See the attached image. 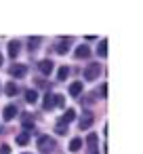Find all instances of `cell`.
<instances>
[{"mask_svg":"<svg viewBox=\"0 0 143 154\" xmlns=\"http://www.w3.org/2000/svg\"><path fill=\"white\" fill-rule=\"evenodd\" d=\"M38 148H40L42 154H49V152L55 150V139L49 137V135H40V137H38Z\"/></svg>","mask_w":143,"mask_h":154,"instance_id":"obj_1","label":"cell"},{"mask_svg":"<svg viewBox=\"0 0 143 154\" xmlns=\"http://www.w3.org/2000/svg\"><path fill=\"white\" fill-rule=\"evenodd\" d=\"M101 74V66L99 63H88L84 68V80H97Z\"/></svg>","mask_w":143,"mask_h":154,"instance_id":"obj_2","label":"cell"},{"mask_svg":"<svg viewBox=\"0 0 143 154\" xmlns=\"http://www.w3.org/2000/svg\"><path fill=\"white\" fill-rule=\"evenodd\" d=\"M11 76H15V78H23L25 74H28V68L25 66H21V63H15V66H11Z\"/></svg>","mask_w":143,"mask_h":154,"instance_id":"obj_3","label":"cell"},{"mask_svg":"<svg viewBox=\"0 0 143 154\" xmlns=\"http://www.w3.org/2000/svg\"><path fill=\"white\" fill-rule=\"evenodd\" d=\"M93 120H95V118H93V114H91V112H86V114H84V116L78 120V127H80V131H86V129H91Z\"/></svg>","mask_w":143,"mask_h":154,"instance_id":"obj_4","label":"cell"},{"mask_svg":"<svg viewBox=\"0 0 143 154\" xmlns=\"http://www.w3.org/2000/svg\"><path fill=\"white\" fill-rule=\"evenodd\" d=\"M53 68H55V66H53L51 59H42V61H38V70H40L44 76H49V74L53 72Z\"/></svg>","mask_w":143,"mask_h":154,"instance_id":"obj_5","label":"cell"},{"mask_svg":"<svg viewBox=\"0 0 143 154\" xmlns=\"http://www.w3.org/2000/svg\"><path fill=\"white\" fill-rule=\"evenodd\" d=\"M15 116H17V106H15V103H9V106L2 110V118H4V120H13Z\"/></svg>","mask_w":143,"mask_h":154,"instance_id":"obj_6","label":"cell"},{"mask_svg":"<svg viewBox=\"0 0 143 154\" xmlns=\"http://www.w3.org/2000/svg\"><path fill=\"white\" fill-rule=\"evenodd\" d=\"M74 55H76L78 59H86V57L91 55V49H88L86 45H82V47H78V49H76V53H74Z\"/></svg>","mask_w":143,"mask_h":154,"instance_id":"obj_7","label":"cell"},{"mask_svg":"<svg viewBox=\"0 0 143 154\" xmlns=\"http://www.w3.org/2000/svg\"><path fill=\"white\" fill-rule=\"evenodd\" d=\"M19 47H21V45H19L17 40H11V42H9V55H11V57H17V55H19Z\"/></svg>","mask_w":143,"mask_h":154,"instance_id":"obj_8","label":"cell"},{"mask_svg":"<svg viewBox=\"0 0 143 154\" xmlns=\"http://www.w3.org/2000/svg\"><path fill=\"white\" fill-rule=\"evenodd\" d=\"M80 93H82V82H72L70 85V95L72 97H78Z\"/></svg>","mask_w":143,"mask_h":154,"instance_id":"obj_9","label":"cell"},{"mask_svg":"<svg viewBox=\"0 0 143 154\" xmlns=\"http://www.w3.org/2000/svg\"><path fill=\"white\" fill-rule=\"evenodd\" d=\"M42 106H44V110H51V108L55 106V95H53V93H46V95H44Z\"/></svg>","mask_w":143,"mask_h":154,"instance_id":"obj_10","label":"cell"},{"mask_svg":"<svg viewBox=\"0 0 143 154\" xmlns=\"http://www.w3.org/2000/svg\"><path fill=\"white\" fill-rule=\"evenodd\" d=\"M72 120H76V110H72V108H67L65 110V114H63V118H61V122H72Z\"/></svg>","mask_w":143,"mask_h":154,"instance_id":"obj_11","label":"cell"},{"mask_svg":"<svg viewBox=\"0 0 143 154\" xmlns=\"http://www.w3.org/2000/svg\"><path fill=\"white\" fill-rule=\"evenodd\" d=\"M97 55H99V57H107V40H105V38L99 42V47H97Z\"/></svg>","mask_w":143,"mask_h":154,"instance_id":"obj_12","label":"cell"},{"mask_svg":"<svg viewBox=\"0 0 143 154\" xmlns=\"http://www.w3.org/2000/svg\"><path fill=\"white\" fill-rule=\"evenodd\" d=\"M17 91H19V87H17L15 82H7V87H4V93H7L9 97H13V95H17Z\"/></svg>","mask_w":143,"mask_h":154,"instance_id":"obj_13","label":"cell"},{"mask_svg":"<svg viewBox=\"0 0 143 154\" xmlns=\"http://www.w3.org/2000/svg\"><path fill=\"white\" fill-rule=\"evenodd\" d=\"M25 101H28V103H36V101H38V93H36L34 89L25 91Z\"/></svg>","mask_w":143,"mask_h":154,"instance_id":"obj_14","label":"cell"},{"mask_svg":"<svg viewBox=\"0 0 143 154\" xmlns=\"http://www.w3.org/2000/svg\"><path fill=\"white\" fill-rule=\"evenodd\" d=\"M28 141H30V133H28V131H21V133L17 135V143H19V146H25Z\"/></svg>","mask_w":143,"mask_h":154,"instance_id":"obj_15","label":"cell"},{"mask_svg":"<svg viewBox=\"0 0 143 154\" xmlns=\"http://www.w3.org/2000/svg\"><path fill=\"white\" fill-rule=\"evenodd\" d=\"M80 148H82V139H80V137H74V139L70 141V150H72V152H78Z\"/></svg>","mask_w":143,"mask_h":154,"instance_id":"obj_16","label":"cell"},{"mask_svg":"<svg viewBox=\"0 0 143 154\" xmlns=\"http://www.w3.org/2000/svg\"><path fill=\"white\" fill-rule=\"evenodd\" d=\"M86 143H88V150H95V148H97V135H95V133H88Z\"/></svg>","mask_w":143,"mask_h":154,"instance_id":"obj_17","label":"cell"},{"mask_svg":"<svg viewBox=\"0 0 143 154\" xmlns=\"http://www.w3.org/2000/svg\"><path fill=\"white\" fill-rule=\"evenodd\" d=\"M55 51H57L59 55H65V53L70 51V47H67V40H65V42H59V45L55 47Z\"/></svg>","mask_w":143,"mask_h":154,"instance_id":"obj_18","label":"cell"},{"mask_svg":"<svg viewBox=\"0 0 143 154\" xmlns=\"http://www.w3.org/2000/svg\"><path fill=\"white\" fill-rule=\"evenodd\" d=\"M67 76H70V68H65V66L59 68V72H57V80H65Z\"/></svg>","mask_w":143,"mask_h":154,"instance_id":"obj_19","label":"cell"},{"mask_svg":"<svg viewBox=\"0 0 143 154\" xmlns=\"http://www.w3.org/2000/svg\"><path fill=\"white\" fill-rule=\"evenodd\" d=\"M55 133H57V135H65V133H67V125L59 120V122H57V127H55Z\"/></svg>","mask_w":143,"mask_h":154,"instance_id":"obj_20","label":"cell"},{"mask_svg":"<svg viewBox=\"0 0 143 154\" xmlns=\"http://www.w3.org/2000/svg\"><path fill=\"white\" fill-rule=\"evenodd\" d=\"M23 127H25V129H28V133H30V129H34V118L23 116Z\"/></svg>","mask_w":143,"mask_h":154,"instance_id":"obj_21","label":"cell"},{"mask_svg":"<svg viewBox=\"0 0 143 154\" xmlns=\"http://www.w3.org/2000/svg\"><path fill=\"white\" fill-rule=\"evenodd\" d=\"M55 106L63 108V106H65V97H63V95H55Z\"/></svg>","mask_w":143,"mask_h":154,"instance_id":"obj_22","label":"cell"},{"mask_svg":"<svg viewBox=\"0 0 143 154\" xmlns=\"http://www.w3.org/2000/svg\"><path fill=\"white\" fill-rule=\"evenodd\" d=\"M0 154H11V146L9 143H2V146H0Z\"/></svg>","mask_w":143,"mask_h":154,"instance_id":"obj_23","label":"cell"},{"mask_svg":"<svg viewBox=\"0 0 143 154\" xmlns=\"http://www.w3.org/2000/svg\"><path fill=\"white\" fill-rule=\"evenodd\" d=\"M38 42H40V38H34V40H30V51H34Z\"/></svg>","mask_w":143,"mask_h":154,"instance_id":"obj_24","label":"cell"},{"mask_svg":"<svg viewBox=\"0 0 143 154\" xmlns=\"http://www.w3.org/2000/svg\"><path fill=\"white\" fill-rule=\"evenodd\" d=\"M101 97H107V85L105 82L101 85Z\"/></svg>","mask_w":143,"mask_h":154,"instance_id":"obj_25","label":"cell"},{"mask_svg":"<svg viewBox=\"0 0 143 154\" xmlns=\"http://www.w3.org/2000/svg\"><path fill=\"white\" fill-rule=\"evenodd\" d=\"M0 66H2V53H0Z\"/></svg>","mask_w":143,"mask_h":154,"instance_id":"obj_26","label":"cell"}]
</instances>
